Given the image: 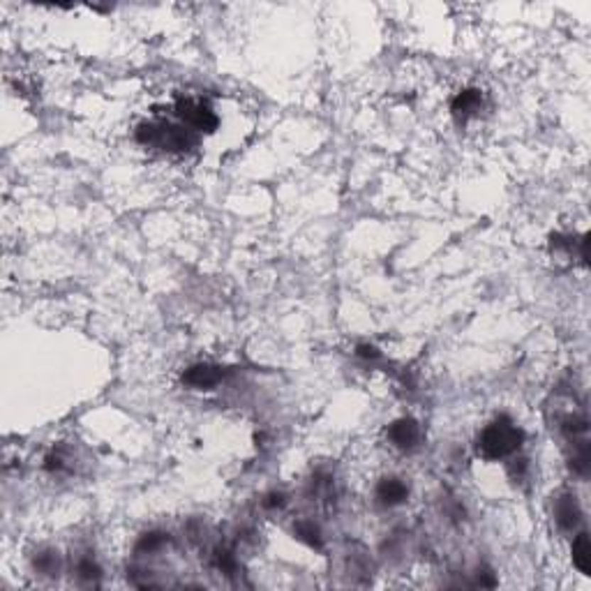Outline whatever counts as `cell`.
Returning a JSON list of instances; mask_svg holds the SVG:
<instances>
[{
    "label": "cell",
    "instance_id": "cell-11",
    "mask_svg": "<svg viewBox=\"0 0 591 591\" xmlns=\"http://www.w3.org/2000/svg\"><path fill=\"white\" fill-rule=\"evenodd\" d=\"M293 533L298 536V538H300L303 543H308L310 548H314V550H321V548H323L321 531H319V526L314 524V522H308V520L296 522V526H293Z\"/></svg>",
    "mask_w": 591,
    "mask_h": 591
},
{
    "label": "cell",
    "instance_id": "cell-9",
    "mask_svg": "<svg viewBox=\"0 0 591 591\" xmlns=\"http://www.w3.org/2000/svg\"><path fill=\"white\" fill-rule=\"evenodd\" d=\"M573 563L580 573L589 575L591 570V543H589V533H578L575 541H573Z\"/></svg>",
    "mask_w": 591,
    "mask_h": 591
},
{
    "label": "cell",
    "instance_id": "cell-8",
    "mask_svg": "<svg viewBox=\"0 0 591 591\" xmlns=\"http://www.w3.org/2000/svg\"><path fill=\"white\" fill-rule=\"evenodd\" d=\"M480 104H483V95H480V90L467 88V90H462L460 95L450 102V109H452V114H455L460 120H467L471 114H476Z\"/></svg>",
    "mask_w": 591,
    "mask_h": 591
},
{
    "label": "cell",
    "instance_id": "cell-10",
    "mask_svg": "<svg viewBox=\"0 0 591 591\" xmlns=\"http://www.w3.org/2000/svg\"><path fill=\"white\" fill-rule=\"evenodd\" d=\"M210 563L215 566L219 573H224V575L234 578L238 573V559L236 554L231 552L229 548H215L210 552Z\"/></svg>",
    "mask_w": 591,
    "mask_h": 591
},
{
    "label": "cell",
    "instance_id": "cell-12",
    "mask_svg": "<svg viewBox=\"0 0 591 591\" xmlns=\"http://www.w3.org/2000/svg\"><path fill=\"white\" fill-rule=\"evenodd\" d=\"M33 566H35L37 573H42V575H58V570H60V557H58V552L44 550V552H40V554H35Z\"/></svg>",
    "mask_w": 591,
    "mask_h": 591
},
{
    "label": "cell",
    "instance_id": "cell-3",
    "mask_svg": "<svg viewBox=\"0 0 591 591\" xmlns=\"http://www.w3.org/2000/svg\"><path fill=\"white\" fill-rule=\"evenodd\" d=\"M175 111H178L183 123L188 125L192 132H212L219 123L215 111L199 99H180Z\"/></svg>",
    "mask_w": 591,
    "mask_h": 591
},
{
    "label": "cell",
    "instance_id": "cell-4",
    "mask_svg": "<svg viewBox=\"0 0 591 591\" xmlns=\"http://www.w3.org/2000/svg\"><path fill=\"white\" fill-rule=\"evenodd\" d=\"M580 504L573 492H559L554 497V522L559 524L561 531H573L580 524Z\"/></svg>",
    "mask_w": 591,
    "mask_h": 591
},
{
    "label": "cell",
    "instance_id": "cell-1",
    "mask_svg": "<svg viewBox=\"0 0 591 591\" xmlns=\"http://www.w3.org/2000/svg\"><path fill=\"white\" fill-rule=\"evenodd\" d=\"M524 443V432L517 428L513 421H508L506 416H501L499 421L480 432L478 437V452L485 460H501L513 455L522 448Z\"/></svg>",
    "mask_w": 591,
    "mask_h": 591
},
{
    "label": "cell",
    "instance_id": "cell-6",
    "mask_svg": "<svg viewBox=\"0 0 591 591\" xmlns=\"http://www.w3.org/2000/svg\"><path fill=\"white\" fill-rule=\"evenodd\" d=\"M388 439L397 448H413L421 439V428L413 418H400L388 428Z\"/></svg>",
    "mask_w": 591,
    "mask_h": 591
},
{
    "label": "cell",
    "instance_id": "cell-15",
    "mask_svg": "<svg viewBox=\"0 0 591 591\" xmlns=\"http://www.w3.org/2000/svg\"><path fill=\"white\" fill-rule=\"evenodd\" d=\"M261 504H264V508H268V511H275V508H282L286 504V497L282 492H268Z\"/></svg>",
    "mask_w": 591,
    "mask_h": 591
},
{
    "label": "cell",
    "instance_id": "cell-18",
    "mask_svg": "<svg viewBox=\"0 0 591 591\" xmlns=\"http://www.w3.org/2000/svg\"><path fill=\"white\" fill-rule=\"evenodd\" d=\"M476 585L478 587H494L497 585V580H494V575L489 570H483L480 573L478 570V575H476Z\"/></svg>",
    "mask_w": 591,
    "mask_h": 591
},
{
    "label": "cell",
    "instance_id": "cell-13",
    "mask_svg": "<svg viewBox=\"0 0 591 591\" xmlns=\"http://www.w3.org/2000/svg\"><path fill=\"white\" fill-rule=\"evenodd\" d=\"M166 543H169V536H166V533H162V531H148V533L141 536V538H139L136 552L139 554H153L157 550H162Z\"/></svg>",
    "mask_w": 591,
    "mask_h": 591
},
{
    "label": "cell",
    "instance_id": "cell-5",
    "mask_svg": "<svg viewBox=\"0 0 591 591\" xmlns=\"http://www.w3.org/2000/svg\"><path fill=\"white\" fill-rule=\"evenodd\" d=\"M224 374H227L224 369L217 365L201 363V365H192L188 372L183 374V384H188L192 388H212L224 379Z\"/></svg>",
    "mask_w": 591,
    "mask_h": 591
},
{
    "label": "cell",
    "instance_id": "cell-2",
    "mask_svg": "<svg viewBox=\"0 0 591 591\" xmlns=\"http://www.w3.org/2000/svg\"><path fill=\"white\" fill-rule=\"evenodd\" d=\"M136 141L164 148V151H188L197 143V136H194L192 129L171 123H143L136 129Z\"/></svg>",
    "mask_w": 591,
    "mask_h": 591
},
{
    "label": "cell",
    "instance_id": "cell-14",
    "mask_svg": "<svg viewBox=\"0 0 591 591\" xmlns=\"http://www.w3.org/2000/svg\"><path fill=\"white\" fill-rule=\"evenodd\" d=\"M77 578L83 580V582H88V585H97V580L102 578V570L90 557H83L77 563Z\"/></svg>",
    "mask_w": 591,
    "mask_h": 591
},
{
    "label": "cell",
    "instance_id": "cell-16",
    "mask_svg": "<svg viewBox=\"0 0 591 591\" xmlns=\"http://www.w3.org/2000/svg\"><path fill=\"white\" fill-rule=\"evenodd\" d=\"M356 356L363 358V360H376V358H381V351H379L374 345H358Z\"/></svg>",
    "mask_w": 591,
    "mask_h": 591
},
{
    "label": "cell",
    "instance_id": "cell-7",
    "mask_svg": "<svg viewBox=\"0 0 591 591\" xmlns=\"http://www.w3.org/2000/svg\"><path fill=\"white\" fill-rule=\"evenodd\" d=\"M374 497L381 506L393 508V506H400L404 499L409 497V487H406V483L400 478H384L381 483L376 485Z\"/></svg>",
    "mask_w": 591,
    "mask_h": 591
},
{
    "label": "cell",
    "instance_id": "cell-17",
    "mask_svg": "<svg viewBox=\"0 0 591 591\" xmlns=\"http://www.w3.org/2000/svg\"><path fill=\"white\" fill-rule=\"evenodd\" d=\"M44 469L46 471H60L63 469V457L58 455V452H51V455L44 460Z\"/></svg>",
    "mask_w": 591,
    "mask_h": 591
}]
</instances>
